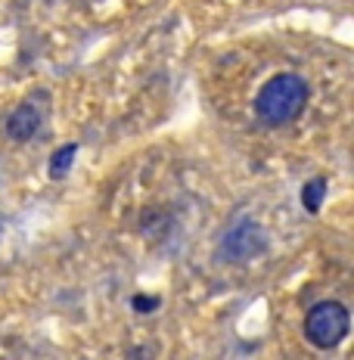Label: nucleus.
I'll return each instance as SVG.
<instances>
[{"label":"nucleus","instance_id":"nucleus-2","mask_svg":"<svg viewBox=\"0 0 354 360\" xmlns=\"http://www.w3.org/2000/svg\"><path fill=\"white\" fill-rule=\"evenodd\" d=\"M348 329H351V314L342 302H317L305 317V339L320 351L342 345Z\"/></svg>","mask_w":354,"mask_h":360},{"label":"nucleus","instance_id":"nucleus-3","mask_svg":"<svg viewBox=\"0 0 354 360\" xmlns=\"http://www.w3.org/2000/svg\"><path fill=\"white\" fill-rule=\"evenodd\" d=\"M267 252V233L261 230V224L255 221H239L233 224L227 233L221 236L217 243V255L230 264H243V261H252V258H261Z\"/></svg>","mask_w":354,"mask_h":360},{"label":"nucleus","instance_id":"nucleus-5","mask_svg":"<svg viewBox=\"0 0 354 360\" xmlns=\"http://www.w3.org/2000/svg\"><path fill=\"white\" fill-rule=\"evenodd\" d=\"M323 199H327V180L323 177H314V180H308V184L301 186V205H305L308 214H317Z\"/></svg>","mask_w":354,"mask_h":360},{"label":"nucleus","instance_id":"nucleus-7","mask_svg":"<svg viewBox=\"0 0 354 360\" xmlns=\"http://www.w3.org/2000/svg\"><path fill=\"white\" fill-rule=\"evenodd\" d=\"M156 307H159V298L134 295V311H140V314H149V311H156Z\"/></svg>","mask_w":354,"mask_h":360},{"label":"nucleus","instance_id":"nucleus-4","mask_svg":"<svg viewBox=\"0 0 354 360\" xmlns=\"http://www.w3.org/2000/svg\"><path fill=\"white\" fill-rule=\"evenodd\" d=\"M37 131H41V109L32 106V103H22V106H16L13 115L6 118V137L16 140V143L32 140Z\"/></svg>","mask_w":354,"mask_h":360},{"label":"nucleus","instance_id":"nucleus-6","mask_svg":"<svg viewBox=\"0 0 354 360\" xmlns=\"http://www.w3.org/2000/svg\"><path fill=\"white\" fill-rule=\"evenodd\" d=\"M75 155H78V143H65V146H59L56 153H53V159H50V177H53V180H63L65 174H69Z\"/></svg>","mask_w":354,"mask_h":360},{"label":"nucleus","instance_id":"nucleus-1","mask_svg":"<svg viewBox=\"0 0 354 360\" xmlns=\"http://www.w3.org/2000/svg\"><path fill=\"white\" fill-rule=\"evenodd\" d=\"M308 96H311V90L301 75L280 72L261 84L258 96H255V115L267 127H283L305 112Z\"/></svg>","mask_w":354,"mask_h":360}]
</instances>
